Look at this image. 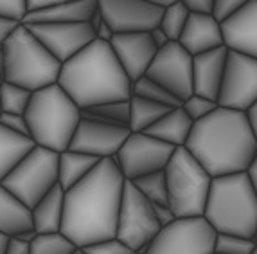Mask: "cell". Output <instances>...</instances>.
<instances>
[{"label":"cell","mask_w":257,"mask_h":254,"mask_svg":"<svg viewBox=\"0 0 257 254\" xmlns=\"http://www.w3.org/2000/svg\"><path fill=\"white\" fill-rule=\"evenodd\" d=\"M122 188L124 177L113 159L99 160L83 181L65 191L60 233L77 249L115 238Z\"/></svg>","instance_id":"1"},{"label":"cell","mask_w":257,"mask_h":254,"mask_svg":"<svg viewBox=\"0 0 257 254\" xmlns=\"http://www.w3.org/2000/svg\"><path fill=\"white\" fill-rule=\"evenodd\" d=\"M184 148L212 179L244 173L257 153L246 114L221 107L194 123Z\"/></svg>","instance_id":"2"},{"label":"cell","mask_w":257,"mask_h":254,"mask_svg":"<svg viewBox=\"0 0 257 254\" xmlns=\"http://www.w3.org/2000/svg\"><path fill=\"white\" fill-rule=\"evenodd\" d=\"M58 85L79 110L113 101H130L132 98V81L110 43L99 40L88 43L61 65Z\"/></svg>","instance_id":"3"},{"label":"cell","mask_w":257,"mask_h":254,"mask_svg":"<svg viewBox=\"0 0 257 254\" xmlns=\"http://www.w3.org/2000/svg\"><path fill=\"white\" fill-rule=\"evenodd\" d=\"M203 218L216 234L253 240L257 231V197L246 173L214 177L210 181Z\"/></svg>","instance_id":"4"},{"label":"cell","mask_w":257,"mask_h":254,"mask_svg":"<svg viewBox=\"0 0 257 254\" xmlns=\"http://www.w3.org/2000/svg\"><path fill=\"white\" fill-rule=\"evenodd\" d=\"M24 117L35 146L61 153L69 148L81 121V110L56 83L33 92Z\"/></svg>","instance_id":"5"},{"label":"cell","mask_w":257,"mask_h":254,"mask_svg":"<svg viewBox=\"0 0 257 254\" xmlns=\"http://www.w3.org/2000/svg\"><path fill=\"white\" fill-rule=\"evenodd\" d=\"M4 47L2 79L29 92L42 91L58 83L61 63L47 52V49L31 35L26 26L9 36Z\"/></svg>","instance_id":"6"},{"label":"cell","mask_w":257,"mask_h":254,"mask_svg":"<svg viewBox=\"0 0 257 254\" xmlns=\"http://www.w3.org/2000/svg\"><path fill=\"white\" fill-rule=\"evenodd\" d=\"M167 200L176 218L203 216L212 177L185 148H176L164 168Z\"/></svg>","instance_id":"7"},{"label":"cell","mask_w":257,"mask_h":254,"mask_svg":"<svg viewBox=\"0 0 257 254\" xmlns=\"http://www.w3.org/2000/svg\"><path fill=\"white\" fill-rule=\"evenodd\" d=\"M27 209H33L58 186V153L35 146L2 182Z\"/></svg>","instance_id":"8"},{"label":"cell","mask_w":257,"mask_h":254,"mask_svg":"<svg viewBox=\"0 0 257 254\" xmlns=\"http://www.w3.org/2000/svg\"><path fill=\"white\" fill-rule=\"evenodd\" d=\"M160 229L162 227L155 220L151 202L132 182L124 181L119 216H117L115 240L139 254L159 234Z\"/></svg>","instance_id":"9"},{"label":"cell","mask_w":257,"mask_h":254,"mask_svg":"<svg viewBox=\"0 0 257 254\" xmlns=\"http://www.w3.org/2000/svg\"><path fill=\"white\" fill-rule=\"evenodd\" d=\"M216 231L203 216L176 218L139 254H214Z\"/></svg>","instance_id":"10"},{"label":"cell","mask_w":257,"mask_h":254,"mask_svg":"<svg viewBox=\"0 0 257 254\" xmlns=\"http://www.w3.org/2000/svg\"><path fill=\"white\" fill-rule=\"evenodd\" d=\"M176 148L164 144L144 134H130L124 144L113 157L124 181H137L155 172H164Z\"/></svg>","instance_id":"11"},{"label":"cell","mask_w":257,"mask_h":254,"mask_svg":"<svg viewBox=\"0 0 257 254\" xmlns=\"http://www.w3.org/2000/svg\"><path fill=\"white\" fill-rule=\"evenodd\" d=\"M146 78L159 83L180 103L193 96V56L178 42L159 49L146 70Z\"/></svg>","instance_id":"12"},{"label":"cell","mask_w":257,"mask_h":254,"mask_svg":"<svg viewBox=\"0 0 257 254\" xmlns=\"http://www.w3.org/2000/svg\"><path fill=\"white\" fill-rule=\"evenodd\" d=\"M257 101V60L228 51L218 107L246 112Z\"/></svg>","instance_id":"13"},{"label":"cell","mask_w":257,"mask_h":254,"mask_svg":"<svg viewBox=\"0 0 257 254\" xmlns=\"http://www.w3.org/2000/svg\"><path fill=\"white\" fill-rule=\"evenodd\" d=\"M97 9L113 35L150 33L164 13L151 0H97Z\"/></svg>","instance_id":"14"},{"label":"cell","mask_w":257,"mask_h":254,"mask_svg":"<svg viewBox=\"0 0 257 254\" xmlns=\"http://www.w3.org/2000/svg\"><path fill=\"white\" fill-rule=\"evenodd\" d=\"M130 130L120 126L103 125L97 121L81 117L76 132H74L67 150L94 157V159H113L117 151L128 139Z\"/></svg>","instance_id":"15"},{"label":"cell","mask_w":257,"mask_h":254,"mask_svg":"<svg viewBox=\"0 0 257 254\" xmlns=\"http://www.w3.org/2000/svg\"><path fill=\"white\" fill-rule=\"evenodd\" d=\"M26 27L61 65L95 40L94 31L88 24H45Z\"/></svg>","instance_id":"16"},{"label":"cell","mask_w":257,"mask_h":254,"mask_svg":"<svg viewBox=\"0 0 257 254\" xmlns=\"http://www.w3.org/2000/svg\"><path fill=\"white\" fill-rule=\"evenodd\" d=\"M110 47L132 83L146 76L148 67L159 51L151 42L150 33L113 35V38L110 40Z\"/></svg>","instance_id":"17"},{"label":"cell","mask_w":257,"mask_h":254,"mask_svg":"<svg viewBox=\"0 0 257 254\" xmlns=\"http://www.w3.org/2000/svg\"><path fill=\"white\" fill-rule=\"evenodd\" d=\"M223 45L257 60V0H246L230 20L221 24Z\"/></svg>","instance_id":"18"},{"label":"cell","mask_w":257,"mask_h":254,"mask_svg":"<svg viewBox=\"0 0 257 254\" xmlns=\"http://www.w3.org/2000/svg\"><path fill=\"white\" fill-rule=\"evenodd\" d=\"M228 49L223 45L193 58V94L218 103Z\"/></svg>","instance_id":"19"},{"label":"cell","mask_w":257,"mask_h":254,"mask_svg":"<svg viewBox=\"0 0 257 254\" xmlns=\"http://www.w3.org/2000/svg\"><path fill=\"white\" fill-rule=\"evenodd\" d=\"M178 43L193 58L203 52L214 51L223 47L221 26L210 15H189Z\"/></svg>","instance_id":"20"},{"label":"cell","mask_w":257,"mask_h":254,"mask_svg":"<svg viewBox=\"0 0 257 254\" xmlns=\"http://www.w3.org/2000/svg\"><path fill=\"white\" fill-rule=\"evenodd\" d=\"M97 11V0H56L51 8L40 13L26 15L22 26H45V24H88Z\"/></svg>","instance_id":"21"},{"label":"cell","mask_w":257,"mask_h":254,"mask_svg":"<svg viewBox=\"0 0 257 254\" xmlns=\"http://www.w3.org/2000/svg\"><path fill=\"white\" fill-rule=\"evenodd\" d=\"M193 125L194 123L189 119L187 114L182 110V107L171 108L162 119H159L153 126H150L144 132V135L157 139V141L169 144L173 148H184Z\"/></svg>","instance_id":"22"},{"label":"cell","mask_w":257,"mask_h":254,"mask_svg":"<svg viewBox=\"0 0 257 254\" xmlns=\"http://www.w3.org/2000/svg\"><path fill=\"white\" fill-rule=\"evenodd\" d=\"M63 197L65 191L60 186H54L45 197L31 209L33 231L36 234H52L61 231L63 220Z\"/></svg>","instance_id":"23"},{"label":"cell","mask_w":257,"mask_h":254,"mask_svg":"<svg viewBox=\"0 0 257 254\" xmlns=\"http://www.w3.org/2000/svg\"><path fill=\"white\" fill-rule=\"evenodd\" d=\"M29 229H33L31 209L0 184V234L17 236Z\"/></svg>","instance_id":"24"},{"label":"cell","mask_w":257,"mask_h":254,"mask_svg":"<svg viewBox=\"0 0 257 254\" xmlns=\"http://www.w3.org/2000/svg\"><path fill=\"white\" fill-rule=\"evenodd\" d=\"M99 159L65 150L58 153V186L63 191H69L72 186L83 181L97 166Z\"/></svg>","instance_id":"25"},{"label":"cell","mask_w":257,"mask_h":254,"mask_svg":"<svg viewBox=\"0 0 257 254\" xmlns=\"http://www.w3.org/2000/svg\"><path fill=\"white\" fill-rule=\"evenodd\" d=\"M33 148L35 142L29 137L17 135L0 126V184Z\"/></svg>","instance_id":"26"},{"label":"cell","mask_w":257,"mask_h":254,"mask_svg":"<svg viewBox=\"0 0 257 254\" xmlns=\"http://www.w3.org/2000/svg\"><path fill=\"white\" fill-rule=\"evenodd\" d=\"M171 108L162 105L151 103L146 99L132 96L130 98V134H144L150 126H153L159 119H162Z\"/></svg>","instance_id":"27"},{"label":"cell","mask_w":257,"mask_h":254,"mask_svg":"<svg viewBox=\"0 0 257 254\" xmlns=\"http://www.w3.org/2000/svg\"><path fill=\"white\" fill-rule=\"evenodd\" d=\"M81 117L97 121L103 125L128 128L130 123V101H113V103L95 105V107L81 110Z\"/></svg>","instance_id":"28"},{"label":"cell","mask_w":257,"mask_h":254,"mask_svg":"<svg viewBox=\"0 0 257 254\" xmlns=\"http://www.w3.org/2000/svg\"><path fill=\"white\" fill-rule=\"evenodd\" d=\"M132 96H137V98H142V99H146V101L162 105V107H167V108L182 107V103L175 96H171L166 89H162L159 83L151 81L146 76H142L141 79L132 83Z\"/></svg>","instance_id":"29"},{"label":"cell","mask_w":257,"mask_h":254,"mask_svg":"<svg viewBox=\"0 0 257 254\" xmlns=\"http://www.w3.org/2000/svg\"><path fill=\"white\" fill-rule=\"evenodd\" d=\"M33 92L26 91L13 83H0V114H17L24 116L29 107Z\"/></svg>","instance_id":"30"},{"label":"cell","mask_w":257,"mask_h":254,"mask_svg":"<svg viewBox=\"0 0 257 254\" xmlns=\"http://www.w3.org/2000/svg\"><path fill=\"white\" fill-rule=\"evenodd\" d=\"M187 17H189V11L185 9L184 2H182V0H176L173 6L164 9L159 29L167 36L169 42H178L182 31H184V27H185V22H187Z\"/></svg>","instance_id":"31"},{"label":"cell","mask_w":257,"mask_h":254,"mask_svg":"<svg viewBox=\"0 0 257 254\" xmlns=\"http://www.w3.org/2000/svg\"><path fill=\"white\" fill-rule=\"evenodd\" d=\"M151 204H160V206H169L167 200V184L164 172H155L146 177H141L132 182Z\"/></svg>","instance_id":"32"},{"label":"cell","mask_w":257,"mask_h":254,"mask_svg":"<svg viewBox=\"0 0 257 254\" xmlns=\"http://www.w3.org/2000/svg\"><path fill=\"white\" fill-rule=\"evenodd\" d=\"M77 247L61 233L36 234L29 243L31 254H74Z\"/></svg>","instance_id":"33"},{"label":"cell","mask_w":257,"mask_h":254,"mask_svg":"<svg viewBox=\"0 0 257 254\" xmlns=\"http://www.w3.org/2000/svg\"><path fill=\"white\" fill-rule=\"evenodd\" d=\"M253 249H255V241L250 238L216 234L214 254H252Z\"/></svg>","instance_id":"34"},{"label":"cell","mask_w":257,"mask_h":254,"mask_svg":"<svg viewBox=\"0 0 257 254\" xmlns=\"http://www.w3.org/2000/svg\"><path fill=\"white\" fill-rule=\"evenodd\" d=\"M216 108H218V103H216V101H209V99L200 98V96H194V94L182 103V110L187 114V117L193 121V123L207 117L209 114L214 112Z\"/></svg>","instance_id":"35"},{"label":"cell","mask_w":257,"mask_h":254,"mask_svg":"<svg viewBox=\"0 0 257 254\" xmlns=\"http://www.w3.org/2000/svg\"><path fill=\"white\" fill-rule=\"evenodd\" d=\"M244 2H246V0H214V4H212V15H210V17L221 26V24H225L227 20H230V18L243 8Z\"/></svg>","instance_id":"36"},{"label":"cell","mask_w":257,"mask_h":254,"mask_svg":"<svg viewBox=\"0 0 257 254\" xmlns=\"http://www.w3.org/2000/svg\"><path fill=\"white\" fill-rule=\"evenodd\" d=\"M83 254H135L132 249L120 243L119 240L111 238V240H104V241H97V243H90L81 249Z\"/></svg>","instance_id":"37"},{"label":"cell","mask_w":257,"mask_h":254,"mask_svg":"<svg viewBox=\"0 0 257 254\" xmlns=\"http://www.w3.org/2000/svg\"><path fill=\"white\" fill-rule=\"evenodd\" d=\"M26 15V0H0V18L22 24Z\"/></svg>","instance_id":"38"},{"label":"cell","mask_w":257,"mask_h":254,"mask_svg":"<svg viewBox=\"0 0 257 254\" xmlns=\"http://www.w3.org/2000/svg\"><path fill=\"white\" fill-rule=\"evenodd\" d=\"M0 126H4L6 130H9V132H13V134H17V135L29 137V126H27V121L24 116H17V114H0Z\"/></svg>","instance_id":"39"},{"label":"cell","mask_w":257,"mask_h":254,"mask_svg":"<svg viewBox=\"0 0 257 254\" xmlns=\"http://www.w3.org/2000/svg\"><path fill=\"white\" fill-rule=\"evenodd\" d=\"M189 15H212L214 0H182Z\"/></svg>","instance_id":"40"},{"label":"cell","mask_w":257,"mask_h":254,"mask_svg":"<svg viewBox=\"0 0 257 254\" xmlns=\"http://www.w3.org/2000/svg\"><path fill=\"white\" fill-rule=\"evenodd\" d=\"M153 207V215H155V220L160 224V227H166V225L173 224L176 220V216L173 215L171 207L169 206H160V204H151Z\"/></svg>","instance_id":"41"},{"label":"cell","mask_w":257,"mask_h":254,"mask_svg":"<svg viewBox=\"0 0 257 254\" xmlns=\"http://www.w3.org/2000/svg\"><path fill=\"white\" fill-rule=\"evenodd\" d=\"M18 26H22V24L13 22V20H6V18H0V45H4V43L8 42L9 36L18 29Z\"/></svg>","instance_id":"42"},{"label":"cell","mask_w":257,"mask_h":254,"mask_svg":"<svg viewBox=\"0 0 257 254\" xmlns=\"http://www.w3.org/2000/svg\"><path fill=\"white\" fill-rule=\"evenodd\" d=\"M4 254H31L29 252V243H24V241L17 240V238L9 236Z\"/></svg>","instance_id":"43"},{"label":"cell","mask_w":257,"mask_h":254,"mask_svg":"<svg viewBox=\"0 0 257 254\" xmlns=\"http://www.w3.org/2000/svg\"><path fill=\"white\" fill-rule=\"evenodd\" d=\"M113 38V31L110 29V27L106 26V22H101V26L97 27V31H95V40H99V42H104V43H110V40Z\"/></svg>","instance_id":"44"},{"label":"cell","mask_w":257,"mask_h":254,"mask_svg":"<svg viewBox=\"0 0 257 254\" xmlns=\"http://www.w3.org/2000/svg\"><path fill=\"white\" fill-rule=\"evenodd\" d=\"M150 36H151V42H153V45H155V47H157V49L166 47L167 43H169V40H167V36L164 35V33L159 29V27H155L153 31H150Z\"/></svg>","instance_id":"45"},{"label":"cell","mask_w":257,"mask_h":254,"mask_svg":"<svg viewBox=\"0 0 257 254\" xmlns=\"http://www.w3.org/2000/svg\"><path fill=\"white\" fill-rule=\"evenodd\" d=\"M244 173H246V177H248L250 186H252L253 193H255V197H257V153H255V157H253L252 162H250L248 170H246Z\"/></svg>","instance_id":"46"},{"label":"cell","mask_w":257,"mask_h":254,"mask_svg":"<svg viewBox=\"0 0 257 254\" xmlns=\"http://www.w3.org/2000/svg\"><path fill=\"white\" fill-rule=\"evenodd\" d=\"M244 114H246L248 125H250V128H252V134H253V137H255V142H257V101Z\"/></svg>","instance_id":"47"},{"label":"cell","mask_w":257,"mask_h":254,"mask_svg":"<svg viewBox=\"0 0 257 254\" xmlns=\"http://www.w3.org/2000/svg\"><path fill=\"white\" fill-rule=\"evenodd\" d=\"M13 238H17V240L24 241V243H31V241H33L36 238V233L33 231V229H29V231H24V233L17 234V236H13Z\"/></svg>","instance_id":"48"},{"label":"cell","mask_w":257,"mask_h":254,"mask_svg":"<svg viewBox=\"0 0 257 254\" xmlns=\"http://www.w3.org/2000/svg\"><path fill=\"white\" fill-rule=\"evenodd\" d=\"M101 22H103V17H101V13H99V9H97V11L92 15L90 20H88V26H90V29L94 31V35H95V31H97V27L101 26Z\"/></svg>","instance_id":"49"},{"label":"cell","mask_w":257,"mask_h":254,"mask_svg":"<svg viewBox=\"0 0 257 254\" xmlns=\"http://www.w3.org/2000/svg\"><path fill=\"white\" fill-rule=\"evenodd\" d=\"M8 238L6 234H0V254L6 252V245H8Z\"/></svg>","instance_id":"50"},{"label":"cell","mask_w":257,"mask_h":254,"mask_svg":"<svg viewBox=\"0 0 257 254\" xmlns=\"http://www.w3.org/2000/svg\"><path fill=\"white\" fill-rule=\"evenodd\" d=\"M2 70H4V47L0 45V74H2ZM4 81V79H2Z\"/></svg>","instance_id":"51"},{"label":"cell","mask_w":257,"mask_h":254,"mask_svg":"<svg viewBox=\"0 0 257 254\" xmlns=\"http://www.w3.org/2000/svg\"><path fill=\"white\" fill-rule=\"evenodd\" d=\"M74 254H83V252H81V249H76L74 250Z\"/></svg>","instance_id":"52"},{"label":"cell","mask_w":257,"mask_h":254,"mask_svg":"<svg viewBox=\"0 0 257 254\" xmlns=\"http://www.w3.org/2000/svg\"><path fill=\"white\" fill-rule=\"evenodd\" d=\"M253 241H255V247H257V231H255V236H253Z\"/></svg>","instance_id":"53"},{"label":"cell","mask_w":257,"mask_h":254,"mask_svg":"<svg viewBox=\"0 0 257 254\" xmlns=\"http://www.w3.org/2000/svg\"><path fill=\"white\" fill-rule=\"evenodd\" d=\"M252 254H257V247H255V249H253V252Z\"/></svg>","instance_id":"54"},{"label":"cell","mask_w":257,"mask_h":254,"mask_svg":"<svg viewBox=\"0 0 257 254\" xmlns=\"http://www.w3.org/2000/svg\"><path fill=\"white\" fill-rule=\"evenodd\" d=\"M0 83H2V74H0Z\"/></svg>","instance_id":"55"}]
</instances>
